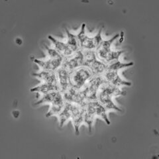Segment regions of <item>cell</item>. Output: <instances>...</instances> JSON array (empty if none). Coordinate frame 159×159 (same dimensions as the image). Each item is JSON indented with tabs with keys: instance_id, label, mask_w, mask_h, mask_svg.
I'll use <instances>...</instances> for the list:
<instances>
[{
	"instance_id": "17",
	"label": "cell",
	"mask_w": 159,
	"mask_h": 159,
	"mask_svg": "<svg viewBox=\"0 0 159 159\" xmlns=\"http://www.w3.org/2000/svg\"><path fill=\"white\" fill-rule=\"evenodd\" d=\"M57 90L59 91L58 85H57V84H48L46 82H43L42 84H39V85L31 89V92H37L43 94V95L48 92Z\"/></svg>"
},
{
	"instance_id": "20",
	"label": "cell",
	"mask_w": 159,
	"mask_h": 159,
	"mask_svg": "<svg viewBox=\"0 0 159 159\" xmlns=\"http://www.w3.org/2000/svg\"><path fill=\"white\" fill-rule=\"evenodd\" d=\"M134 63L131 62H122L119 60H116V61H111L107 64L106 70H112V71H118L121 69L125 68L129 66H133Z\"/></svg>"
},
{
	"instance_id": "14",
	"label": "cell",
	"mask_w": 159,
	"mask_h": 159,
	"mask_svg": "<svg viewBox=\"0 0 159 159\" xmlns=\"http://www.w3.org/2000/svg\"><path fill=\"white\" fill-rule=\"evenodd\" d=\"M32 75L37 78L41 80L43 82H46L52 84H57L58 85L57 78L55 72L52 71H47V70H42L33 73Z\"/></svg>"
},
{
	"instance_id": "16",
	"label": "cell",
	"mask_w": 159,
	"mask_h": 159,
	"mask_svg": "<svg viewBox=\"0 0 159 159\" xmlns=\"http://www.w3.org/2000/svg\"><path fill=\"white\" fill-rule=\"evenodd\" d=\"M72 104L71 102H66L62 110L57 116L58 118L60 127H62L68 120L71 119L72 116Z\"/></svg>"
},
{
	"instance_id": "15",
	"label": "cell",
	"mask_w": 159,
	"mask_h": 159,
	"mask_svg": "<svg viewBox=\"0 0 159 159\" xmlns=\"http://www.w3.org/2000/svg\"><path fill=\"white\" fill-rule=\"evenodd\" d=\"M99 91L106 93L113 98L117 96H125L126 92L121 90L120 87L114 86L106 81L104 82L99 89Z\"/></svg>"
},
{
	"instance_id": "4",
	"label": "cell",
	"mask_w": 159,
	"mask_h": 159,
	"mask_svg": "<svg viewBox=\"0 0 159 159\" xmlns=\"http://www.w3.org/2000/svg\"><path fill=\"white\" fill-rule=\"evenodd\" d=\"M59 92L61 93H63L67 89L71 86V81H70V75L71 71L68 70V69L61 66L58 68L55 71Z\"/></svg>"
},
{
	"instance_id": "24",
	"label": "cell",
	"mask_w": 159,
	"mask_h": 159,
	"mask_svg": "<svg viewBox=\"0 0 159 159\" xmlns=\"http://www.w3.org/2000/svg\"><path fill=\"white\" fill-rule=\"evenodd\" d=\"M87 102L86 90L84 88L78 89L73 99V103L81 106H85Z\"/></svg>"
},
{
	"instance_id": "18",
	"label": "cell",
	"mask_w": 159,
	"mask_h": 159,
	"mask_svg": "<svg viewBox=\"0 0 159 159\" xmlns=\"http://www.w3.org/2000/svg\"><path fill=\"white\" fill-rule=\"evenodd\" d=\"M66 35H67V45L71 48L73 52H76L80 50V44L77 38V34H74L68 31V29L65 27Z\"/></svg>"
},
{
	"instance_id": "12",
	"label": "cell",
	"mask_w": 159,
	"mask_h": 159,
	"mask_svg": "<svg viewBox=\"0 0 159 159\" xmlns=\"http://www.w3.org/2000/svg\"><path fill=\"white\" fill-rule=\"evenodd\" d=\"M64 104H65V101L63 98L62 94L60 92L56 99L51 104V107L46 114V117H49L53 116H58L60 112L62 110Z\"/></svg>"
},
{
	"instance_id": "26",
	"label": "cell",
	"mask_w": 159,
	"mask_h": 159,
	"mask_svg": "<svg viewBox=\"0 0 159 159\" xmlns=\"http://www.w3.org/2000/svg\"><path fill=\"white\" fill-rule=\"evenodd\" d=\"M78 89L76 88L75 87H74L72 86H70L68 89H67L65 92H64L63 93H62L64 101L66 102L73 103L74 97L75 96Z\"/></svg>"
},
{
	"instance_id": "19",
	"label": "cell",
	"mask_w": 159,
	"mask_h": 159,
	"mask_svg": "<svg viewBox=\"0 0 159 159\" xmlns=\"http://www.w3.org/2000/svg\"><path fill=\"white\" fill-rule=\"evenodd\" d=\"M89 68L91 70L93 75H103L106 70L107 64L98 58L90 64Z\"/></svg>"
},
{
	"instance_id": "5",
	"label": "cell",
	"mask_w": 159,
	"mask_h": 159,
	"mask_svg": "<svg viewBox=\"0 0 159 159\" xmlns=\"http://www.w3.org/2000/svg\"><path fill=\"white\" fill-rule=\"evenodd\" d=\"M82 66H84V58L82 50L80 49L72 55L64 57L61 66L68 69L70 71H72L74 69Z\"/></svg>"
},
{
	"instance_id": "11",
	"label": "cell",
	"mask_w": 159,
	"mask_h": 159,
	"mask_svg": "<svg viewBox=\"0 0 159 159\" xmlns=\"http://www.w3.org/2000/svg\"><path fill=\"white\" fill-rule=\"evenodd\" d=\"M113 97L101 91H98L97 95V100L106 108L107 111H121V109L119 108L113 101Z\"/></svg>"
},
{
	"instance_id": "22",
	"label": "cell",
	"mask_w": 159,
	"mask_h": 159,
	"mask_svg": "<svg viewBox=\"0 0 159 159\" xmlns=\"http://www.w3.org/2000/svg\"><path fill=\"white\" fill-rule=\"evenodd\" d=\"M94 105H95V114L96 117H100L107 125H110V121L107 117V111L102 104L98 100L94 101Z\"/></svg>"
},
{
	"instance_id": "8",
	"label": "cell",
	"mask_w": 159,
	"mask_h": 159,
	"mask_svg": "<svg viewBox=\"0 0 159 159\" xmlns=\"http://www.w3.org/2000/svg\"><path fill=\"white\" fill-rule=\"evenodd\" d=\"M103 77L106 80V81L110 83L114 86L120 87L121 86H131V82H129L126 80L123 79L119 74L118 71L106 70L103 74Z\"/></svg>"
},
{
	"instance_id": "27",
	"label": "cell",
	"mask_w": 159,
	"mask_h": 159,
	"mask_svg": "<svg viewBox=\"0 0 159 159\" xmlns=\"http://www.w3.org/2000/svg\"><path fill=\"white\" fill-rule=\"evenodd\" d=\"M44 47H45V48L47 50L48 58H58V57H62L61 54H60L54 48L48 47L47 45H44Z\"/></svg>"
},
{
	"instance_id": "13",
	"label": "cell",
	"mask_w": 159,
	"mask_h": 159,
	"mask_svg": "<svg viewBox=\"0 0 159 159\" xmlns=\"http://www.w3.org/2000/svg\"><path fill=\"white\" fill-rule=\"evenodd\" d=\"M48 38L52 42L54 48H55L63 57H69L72 55L74 53L71 48L67 45L66 43L59 41V40L53 37L51 35H48Z\"/></svg>"
},
{
	"instance_id": "1",
	"label": "cell",
	"mask_w": 159,
	"mask_h": 159,
	"mask_svg": "<svg viewBox=\"0 0 159 159\" xmlns=\"http://www.w3.org/2000/svg\"><path fill=\"white\" fill-rule=\"evenodd\" d=\"M103 29L99 30L96 35L88 36L86 32V24L82 25L80 31L77 34V38L80 44V49L82 50H96L103 41L102 36Z\"/></svg>"
},
{
	"instance_id": "25",
	"label": "cell",
	"mask_w": 159,
	"mask_h": 159,
	"mask_svg": "<svg viewBox=\"0 0 159 159\" xmlns=\"http://www.w3.org/2000/svg\"><path fill=\"white\" fill-rule=\"evenodd\" d=\"M125 52V51H123V50H120V51H114V50L111 49L107 54V55L103 62L107 64L111 61H116V60H119V57Z\"/></svg>"
},
{
	"instance_id": "7",
	"label": "cell",
	"mask_w": 159,
	"mask_h": 159,
	"mask_svg": "<svg viewBox=\"0 0 159 159\" xmlns=\"http://www.w3.org/2000/svg\"><path fill=\"white\" fill-rule=\"evenodd\" d=\"M63 59V57L55 58H47V59L34 58V62L37 64L43 70L55 72L58 68L62 66Z\"/></svg>"
},
{
	"instance_id": "10",
	"label": "cell",
	"mask_w": 159,
	"mask_h": 159,
	"mask_svg": "<svg viewBox=\"0 0 159 159\" xmlns=\"http://www.w3.org/2000/svg\"><path fill=\"white\" fill-rule=\"evenodd\" d=\"M94 101L95 100L87 101L85 106V111H84V123L86 124L89 133L92 132V126L96 118Z\"/></svg>"
},
{
	"instance_id": "3",
	"label": "cell",
	"mask_w": 159,
	"mask_h": 159,
	"mask_svg": "<svg viewBox=\"0 0 159 159\" xmlns=\"http://www.w3.org/2000/svg\"><path fill=\"white\" fill-rule=\"evenodd\" d=\"M106 81L102 75H93L83 88L86 90L87 101L97 100V95L102 84Z\"/></svg>"
},
{
	"instance_id": "2",
	"label": "cell",
	"mask_w": 159,
	"mask_h": 159,
	"mask_svg": "<svg viewBox=\"0 0 159 159\" xmlns=\"http://www.w3.org/2000/svg\"><path fill=\"white\" fill-rule=\"evenodd\" d=\"M92 76L93 74L89 68L84 66H80L71 71V85L78 89H81Z\"/></svg>"
},
{
	"instance_id": "23",
	"label": "cell",
	"mask_w": 159,
	"mask_h": 159,
	"mask_svg": "<svg viewBox=\"0 0 159 159\" xmlns=\"http://www.w3.org/2000/svg\"><path fill=\"white\" fill-rule=\"evenodd\" d=\"M59 93L60 92L58 90H57V91H52L51 92H48L46 94H44L39 100H38L36 103H34V105L39 106V105H41V104H43V103L51 104L54 102V99H56Z\"/></svg>"
},
{
	"instance_id": "6",
	"label": "cell",
	"mask_w": 159,
	"mask_h": 159,
	"mask_svg": "<svg viewBox=\"0 0 159 159\" xmlns=\"http://www.w3.org/2000/svg\"><path fill=\"white\" fill-rule=\"evenodd\" d=\"M85 106H81L74 103L72 104V116L70 120L73 123L76 136L79 135L80 127L84 123V113L85 111Z\"/></svg>"
},
{
	"instance_id": "21",
	"label": "cell",
	"mask_w": 159,
	"mask_h": 159,
	"mask_svg": "<svg viewBox=\"0 0 159 159\" xmlns=\"http://www.w3.org/2000/svg\"><path fill=\"white\" fill-rule=\"evenodd\" d=\"M82 51L84 58V66L89 68L90 64L98 59L96 50H82Z\"/></svg>"
},
{
	"instance_id": "9",
	"label": "cell",
	"mask_w": 159,
	"mask_h": 159,
	"mask_svg": "<svg viewBox=\"0 0 159 159\" xmlns=\"http://www.w3.org/2000/svg\"><path fill=\"white\" fill-rule=\"evenodd\" d=\"M119 37H120V34H116L109 39L103 40L99 47L96 49L97 58L99 60H100L102 61H104L107 54L111 50V45Z\"/></svg>"
}]
</instances>
